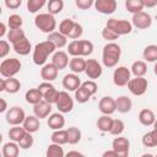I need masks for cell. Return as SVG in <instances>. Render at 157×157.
<instances>
[{
  "label": "cell",
  "instance_id": "27",
  "mask_svg": "<svg viewBox=\"0 0 157 157\" xmlns=\"http://www.w3.org/2000/svg\"><path fill=\"white\" fill-rule=\"evenodd\" d=\"M117 103V110L119 113H128L132 108V102L128 96H120L115 99Z\"/></svg>",
  "mask_w": 157,
  "mask_h": 157
},
{
  "label": "cell",
  "instance_id": "36",
  "mask_svg": "<svg viewBox=\"0 0 157 157\" xmlns=\"http://www.w3.org/2000/svg\"><path fill=\"white\" fill-rule=\"evenodd\" d=\"M142 145L145 147H155L157 146V130H151L142 136Z\"/></svg>",
  "mask_w": 157,
  "mask_h": 157
},
{
  "label": "cell",
  "instance_id": "58",
  "mask_svg": "<svg viewBox=\"0 0 157 157\" xmlns=\"http://www.w3.org/2000/svg\"><path fill=\"white\" fill-rule=\"evenodd\" d=\"M5 34H6V25H5L4 22H1V23H0V38H2ZM6 36H7V34H6Z\"/></svg>",
  "mask_w": 157,
  "mask_h": 157
},
{
  "label": "cell",
  "instance_id": "11",
  "mask_svg": "<svg viewBox=\"0 0 157 157\" xmlns=\"http://www.w3.org/2000/svg\"><path fill=\"white\" fill-rule=\"evenodd\" d=\"M103 72V69L101 66V64L96 60V59H88L86 63V70L85 74L87 75L88 78H91L92 81L96 78H99Z\"/></svg>",
  "mask_w": 157,
  "mask_h": 157
},
{
  "label": "cell",
  "instance_id": "46",
  "mask_svg": "<svg viewBox=\"0 0 157 157\" xmlns=\"http://www.w3.org/2000/svg\"><path fill=\"white\" fill-rule=\"evenodd\" d=\"M59 93H60V91H58L55 87H53L52 90H49V91L43 96V99H44L45 102H48L49 104H56L58 98H59Z\"/></svg>",
  "mask_w": 157,
  "mask_h": 157
},
{
  "label": "cell",
  "instance_id": "17",
  "mask_svg": "<svg viewBox=\"0 0 157 157\" xmlns=\"http://www.w3.org/2000/svg\"><path fill=\"white\" fill-rule=\"evenodd\" d=\"M70 60H69V55L67 53L63 52V50H58L53 54L52 56V64L60 71V70H64L67 65H69Z\"/></svg>",
  "mask_w": 157,
  "mask_h": 157
},
{
  "label": "cell",
  "instance_id": "35",
  "mask_svg": "<svg viewBox=\"0 0 157 157\" xmlns=\"http://www.w3.org/2000/svg\"><path fill=\"white\" fill-rule=\"evenodd\" d=\"M144 59L148 63H157V45L150 44L144 49Z\"/></svg>",
  "mask_w": 157,
  "mask_h": 157
},
{
  "label": "cell",
  "instance_id": "33",
  "mask_svg": "<svg viewBox=\"0 0 157 157\" xmlns=\"http://www.w3.org/2000/svg\"><path fill=\"white\" fill-rule=\"evenodd\" d=\"M125 7L132 15L139 13V12H142V10L145 7L144 0H126L125 1Z\"/></svg>",
  "mask_w": 157,
  "mask_h": 157
},
{
  "label": "cell",
  "instance_id": "44",
  "mask_svg": "<svg viewBox=\"0 0 157 157\" xmlns=\"http://www.w3.org/2000/svg\"><path fill=\"white\" fill-rule=\"evenodd\" d=\"M91 97H92V96H91L82 86H80V87L75 91V99H76L78 103H86V102L90 101Z\"/></svg>",
  "mask_w": 157,
  "mask_h": 157
},
{
  "label": "cell",
  "instance_id": "23",
  "mask_svg": "<svg viewBox=\"0 0 157 157\" xmlns=\"http://www.w3.org/2000/svg\"><path fill=\"white\" fill-rule=\"evenodd\" d=\"M1 153H2V157H18L20 146L17 142H13V141L5 142L2 145Z\"/></svg>",
  "mask_w": 157,
  "mask_h": 157
},
{
  "label": "cell",
  "instance_id": "41",
  "mask_svg": "<svg viewBox=\"0 0 157 157\" xmlns=\"http://www.w3.org/2000/svg\"><path fill=\"white\" fill-rule=\"evenodd\" d=\"M74 25H75V21H72L71 18H65L59 23V32L65 37H69V34L74 28Z\"/></svg>",
  "mask_w": 157,
  "mask_h": 157
},
{
  "label": "cell",
  "instance_id": "56",
  "mask_svg": "<svg viewBox=\"0 0 157 157\" xmlns=\"http://www.w3.org/2000/svg\"><path fill=\"white\" fill-rule=\"evenodd\" d=\"M102 157H118V153L114 150H107L102 153Z\"/></svg>",
  "mask_w": 157,
  "mask_h": 157
},
{
  "label": "cell",
  "instance_id": "29",
  "mask_svg": "<svg viewBox=\"0 0 157 157\" xmlns=\"http://www.w3.org/2000/svg\"><path fill=\"white\" fill-rule=\"evenodd\" d=\"M114 119L110 115H101L97 120V128L102 132H109L113 126Z\"/></svg>",
  "mask_w": 157,
  "mask_h": 157
},
{
  "label": "cell",
  "instance_id": "60",
  "mask_svg": "<svg viewBox=\"0 0 157 157\" xmlns=\"http://www.w3.org/2000/svg\"><path fill=\"white\" fill-rule=\"evenodd\" d=\"M141 157H155L153 155H151V153H144Z\"/></svg>",
  "mask_w": 157,
  "mask_h": 157
},
{
  "label": "cell",
  "instance_id": "51",
  "mask_svg": "<svg viewBox=\"0 0 157 157\" xmlns=\"http://www.w3.org/2000/svg\"><path fill=\"white\" fill-rule=\"evenodd\" d=\"M10 52V43L5 39H1L0 40V58L4 59Z\"/></svg>",
  "mask_w": 157,
  "mask_h": 157
},
{
  "label": "cell",
  "instance_id": "48",
  "mask_svg": "<svg viewBox=\"0 0 157 157\" xmlns=\"http://www.w3.org/2000/svg\"><path fill=\"white\" fill-rule=\"evenodd\" d=\"M91 96H93V94H96V92H97V90H98V86H97V83L94 82V81H92V80H88V81H85V82H82V85H81Z\"/></svg>",
  "mask_w": 157,
  "mask_h": 157
},
{
  "label": "cell",
  "instance_id": "40",
  "mask_svg": "<svg viewBox=\"0 0 157 157\" xmlns=\"http://www.w3.org/2000/svg\"><path fill=\"white\" fill-rule=\"evenodd\" d=\"M67 135H69V144L70 145H76L81 140V130L76 126H70L66 129Z\"/></svg>",
  "mask_w": 157,
  "mask_h": 157
},
{
  "label": "cell",
  "instance_id": "9",
  "mask_svg": "<svg viewBox=\"0 0 157 157\" xmlns=\"http://www.w3.org/2000/svg\"><path fill=\"white\" fill-rule=\"evenodd\" d=\"M56 108H58L59 113H63V114L70 113L74 109V99L69 94V92L60 91L59 98H58V102H56Z\"/></svg>",
  "mask_w": 157,
  "mask_h": 157
},
{
  "label": "cell",
  "instance_id": "15",
  "mask_svg": "<svg viewBox=\"0 0 157 157\" xmlns=\"http://www.w3.org/2000/svg\"><path fill=\"white\" fill-rule=\"evenodd\" d=\"M21 88V82L15 78V77H10V78H1L0 82V91L7 92V93H17Z\"/></svg>",
  "mask_w": 157,
  "mask_h": 157
},
{
  "label": "cell",
  "instance_id": "25",
  "mask_svg": "<svg viewBox=\"0 0 157 157\" xmlns=\"http://www.w3.org/2000/svg\"><path fill=\"white\" fill-rule=\"evenodd\" d=\"M22 126L25 128V130L29 134H33V132H37L39 130V119L36 117V115H28L26 117Z\"/></svg>",
  "mask_w": 157,
  "mask_h": 157
},
{
  "label": "cell",
  "instance_id": "54",
  "mask_svg": "<svg viewBox=\"0 0 157 157\" xmlns=\"http://www.w3.org/2000/svg\"><path fill=\"white\" fill-rule=\"evenodd\" d=\"M5 6L9 7V9H12V10H16L17 7L21 6L22 1L21 0H5Z\"/></svg>",
  "mask_w": 157,
  "mask_h": 157
},
{
  "label": "cell",
  "instance_id": "1",
  "mask_svg": "<svg viewBox=\"0 0 157 157\" xmlns=\"http://www.w3.org/2000/svg\"><path fill=\"white\" fill-rule=\"evenodd\" d=\"M55 49L56 47L49 40H43V42L37 43L33 49V55H32L33 63L38 66H44L47 64L48 56L50 54H54Z\"/></svg>",
  "mask_w": 157,
  "mask_h": 157
},
{
  "label": "cell",
  "instance_id": "6",
  "mask_svg": "<svg viewBox=\"0 0 157 157\" xmlns=\"http://www.w3.org/2000/svg\"><path fill=\"white\" fill-rule=\"evenodd\" d=\"M26 113L25 110L21 108V107H17V105H13L11 107L6 114H5V119L7 121V124L12 125V126H17V125H21L23 124L25 119H26Z\"/></svg>",
  "mask_w": 157,
  "mask_h": 157
},
{
  "label": "cell",
  "instance_id": "12",
  "mask_svg": "<svg viewBox=\"0 0 157 157\" xmlns=\"http://www.w3.org/2000/svg\"><path fill=\"white\" fill-rule=\"evenodd\" d=\"M98 108H99V112L103 115H112L117 110L115 99L110 96H104V97L101 98V101L98 103Z\"/></svg>",
  "mask_w": 157,
  "mask_h": 157
},
{
  "label": "cell",
  "instance_id": "13",
  "mask_svg": "<svg viewBox=\"0 0 157 157\" xmlns=\"http://www.w3.org/2000/svg\"><path fill=\"white\" fill-rule=\"evenodd\" d=\"M117 1L115 0H96L94 9L103 13V15H112L117 10Z\"/></svg>",
  "mask_w": 157,
  "mask_h": 157
},
{
  "label": "cell",
  "instance_id": "59",
  "mask_svg": "<svg viewBox=\"0 0 157 157\" xmlns=\"http://www.w3.org/2000/svg\"><path fill=\"white\" fill-rule=\"evenodd\" d=\"M0 102H1L0 112H1V113H4V112H6V109H7V103H6V101H5L4 98H0Z\"/></svg>",
  "mask_w": 157,
  "mask_h": 157
},
{
  "label": "cell",
  "instance_id": "30",
  "mask_svg": "<svg viewBox=\"0 0 157 157\" xmlns=\"http://www.w3.org/2000/svg\"><path fill=\"white\" fill-rule=\"evenodd\" d=\"M131 74L135 76V77H144V75L147 72V65L145 61L142 60H136L132 63L131 67Z\"/></svg>",
  "mask_w": 157,
  "mask_h": 157
},
{
  "label": "cell",
  "instance_id": "20",
  "mask_svg": "<svg viewBox=\"0 0 157 157\" xmlns=\"http://www.w3.org/2000/svg\"><path fill=\"white\" fill-rule=\"evenodd\" d=\"M48 126L56 131V130H63L64 125H65V118L63 115V113H53L49 115L48 118V121H47Z\"/></svg>",
  "mask_w": 157,
  "mask_h": 157
},
{
  "label": "cell",
  "instance_id": "5",
  "mask_svg": "<svg viewBox=\"0 0 157 157\" xmlns=\"http://www.w3.org/2000/svg\"><path fill=\"white\" fill-rule=\"evenodd\" d=\"M105 27L110 31H113L118 36H125L131 33L132 31V23L128 20H118V18H109L107 20Z\"/></svg>",
  "mask_w": 157,
  "mask_h": 157
},
{
  "label": "cell",
  "instance_id": "4",
  "mask_svg": "<svg viewBox=\"0 0 157 157\" xmlns=\"http://www.w3.org/2000/svg\"><path fill=\"white\" fill-rule=\"evenodd\" d=\"M21 67H22V64L18 59H16V58L4 59L0 64V75L4 78L13 77L16 74L20 72Z\"/></svg>",
  "mask_w": 157,
  "mask_h": 157
},
{
  "label": "cell",
  "instance_id": "55",
  "mask_svg": "<svg viewBox=\"0 0 157 157\" xmlns=\"http://www.w3.org/2000/svg\"><path fill=\"white\" fill-rule=\"evenodd\" d=\"M65 157H86L83 153H81V152H78V151H75V150H72V151H69L66 155H65Z\"/></svg>",
  "mask_w": 157,
  "mask_h": 157
},
{
  "label": "cell",
  "instance_id": "47",
  "mask_svg": "<svg viewBox=\"0 0 157 157\" xmlns=\"http://www.w3.org/2000/svg\"><path fill=\"white\" fill-rule=\"evenodd\" d=\"M33 144H34V139H33L32 134L26 132V135H25V136L22 137V140L18 142V146H20V148H22V150H28V148H31V147L33 146Z\"/></svg>",
  "mask_w": 157,
  "mask_h": 157
},
{
  "label": "cell",
  "instance_id": "22",
  "mask_svg": "<svg viewBox=\"0 0 157 157\" xmlns=\"http://www.w3.org/2000/svg\"><path fill=\"white\" fill-rule=\"evenodd\" d=\"M86 63L87 60H85L81 56H75L72 59H70V63H69V67L71 70V72L74 74H81V72H85L86 70Z\"/></svg>",
  "mask_w": 157,
  "mask_h": 157
},
{
  "label": "cell",
  "instance_id": "24",
  "mask_svg": "<svg viewBox=\"0 0 157 157\" xmlns=\"http://www.w3.org/2000/svg\"><path fill=\"white\" fill-rule=\"evenodd\" d=\"M12 48L15 50V53L20 54V55H28L29 52L32 50V45H31V42L29 39L26 37L23 39H21L20 42L12 44Z\"/></svg>",
  "mask_w": 157,
  "mask_h": 157
},
{
  "label": "cell",
  "instance_id": "38",
  "mask_svg": "<svg viewBox=\"0 0 157 157\" xmlns=\"http://www.w3.org/2000/svg\"><path fill=\"white\" fill-rule=\"evenodd\" d=\"M47 9H48V13L50 15H56L60 13L64 9V1L63 0H50L47 4Z\"/></svg>",
  "mask_w": 157,
  "mask_h": 157
},
{
  "label": "cell",
  "instance_id": "45",
  "mask_svg": "<svg viewBox=\"0 0 157 157\" xmlns=\"http://www.w3.org/2000/svg\"><path fill=\"white\" fill-rule=\"evenodd\" d=\"M124 129H125V124H124V121L120 120V119H114V121H113V126H112L109 134H110V135H114V136H120V135L123 134Z\"/></svg>",
  "mask_w": 157,
  "mask_h": 157
},
{
  "label": "cell",
  "instance_id": "37",
  "mask_svg": "<svg viewBox=\"0 0 157 157\" xmlns=\"http://www.w3.org/2000/svg\"><path fill=\"white\" fill-rule=\"evenodd\" d=\"M45 157H65L64 148L61 147V145L50 144L45 151Z\"/></svg>",
  "mask_w": 157,
  "mask_h": 157
},
{
  "label": "cell",
  "instance_id": "62",
  "mask_svg": "<svg viewBox=\"0 0 157 157\" xmlns=\"http://www.w3.org/2000/svg\"><path fill=\"white\" fill-rule=\"evenodd\" d=\"M152 126H153V129H155V130H157V119H156V121H155V124H153Z\"/></svg>",
  "mask_w": 157,
  "mask_h": 157
},
{
  "label": "cell",
  "instance_id": "52",
  "mask_svg": "<svg viewBox=\"0 0 157 157\" xmlns=\"http://www.w3.org/2000/svg\"><path fill=\"white\" fill-rule=\"evenodd\" d=\"M75 5H76L78 9H81V10H87V9H90L92 5H94V2H93L92 0H76V1H75Z\"/></svg>",
  "mask_w": 157,
  "mask_h": 157
},
{
  "label": "cell",
  "instance_id": "26",
  "mask_svg": "<svg viewBox=\"0 0 157 157\" xmlns=\"http://www.w3.org/2000/svg\"><path fill=\"white\" fill-rule=\"evenodd\" d=\"M47 40L52 42L56 47V49H61V48H64L67 44V37H65L60 32H53V33L48 34Z\"/></svg>",
  "mask_w": 157,
  "mask_h": 157
},
{
  "label": "cell",
  "instance_id": "43",
  "mask_svg": "<svg viewBox=\"0 0 157 157\" xmlns=\"http://www.w3.org/2000/svg\"><path fill=\"white\" fill-rule=\"evenodd\" d=\"M45 0H28L27 1V10L31 13H36L38 12L44 5H45Z\"/></svg>",
  "mask_w": 157,
  "mask_h": 157
},
{
  "label": "cell",
  "instance_id": "21",
  "mask_svg": "<svg viewBox=\"0 0 157 157\" xmlns=\"http://www.w3.org/2000/svg\"><path fill=\"white\" fill-rule=\"evenodd\" d=\"M139 121L144 125V126H152L156 121V115L155 113L148 109V108H145V109H141L140 113H139Z\"/></svg>",
  "mask_w": 157,
  "mask_h": 157
},
{
  "label": "cell",
  "instance_id": "50",
  "mask_svg": "<svg viewBox=\"0 0 157 157\" xmlns=\"http://www.w3.org/2000/svg\"><path fill=\"white\" fill-rule=\"evenodd\" d=\"M102 37H103V39L108 40V43L114 42L115 39H118V38H119V36H118V34H115L113 31L108 29L107 27H104V28L102 29Z\"/></svg>",
  "mask_w": 157,
  "mask_h": 157
},
{
  "label": "cell",
  "instance_id": "31",
  "mask_svg": "<svg viewBox=\"0 0 157 157\" xmlns=\"http://www.w3.org/2000/svg\"><path fill=\"white\" fill-rule=\"evenodd\" d=\"M52 144H56V145H65L69 144V135L66 130H56L50 136Z\"/></svg>",
  "mask_w": 157,
  "mask_h": 157
},
{
  "label": "cell",
  "instance_id": "2",
  "mask_svg": "<svg viewBox=\"0 0 157 157\" xmlns=\"http://www.w3.org/2000/svg\"><path fill=\"white\" fill-rule=\"evenodd\" d=\"M120 55H121V48L119 44H117L114 42L107 43L103 47V52H102L103 65L105 67H114L119 63Z\"/></svg>",
  "mask_w": 157,
  "mask_h": 157
},
{
  "label": "cell",
  "instance_id": "10",
  "mask_svg": "<svg viewBox=\"0 0 157 157\" xmlns=\"http://www.w3.org/2000/svg\"><path fill=\"white\" fill-rule=\"evenodd\" d=\"M131 23L137 29H146V28L151 27V25H152V17H151L150 13L142 11V12H139V13L132 15Z\"/></svg>",
  "mask_w": 157,
  "mask_h": 157
},
{
  "label": "cell",
  "instance_id": "39",
  "mask_svg": "<svg viewBox=\"0 0 157 157\" xmlns=\"http://www.w3.org/2000/svg\"><path fill=\"white\" fill-rule=\"evenodd\" d=\"M23 38H26V34H25V31L22 28H20V29H10L7 32V40L11 44H15V43L20 42Z\"/></svg>",
  "mask_w": 157,
  "mask_h": 157
},
{
  "label": "cell",
  "instance_id": "42",
  "mask_svg": "<svg viewBox=\"0 0 157 157\" xmlns=\"http://www.w3.org/2000/svg\"><path fill=\"white\" fill-rule=\"evenodd\" d=\"M22 23H23L22 17L17 13H12L7 18V26L10 29H20L22 27Z\"/></svg>",
  "mask_w": 157,
  "mask_h": 157
},
{
  "label": "cell",
  "instance_id": "19",
  "mask_svg": "<svg viewBox=\"0 0 157 157\" xmlns=\"http://www.w3.org/2000/svg\"><path fill=\"white\" fill-rule=\"evenodd\" d=\"M33 113L38 119L47 118L52 114V104H49L48 102H45L43 99L39 103H37L36 105H33Z\"/></svg>",
  "mask_w": 157,
  "mask_h": 157
},
{
  "label": "cell",
  "instance_id": "8",
  "mask_svg": "<svg viewBox=\"0 0 157 157\" xmlns=\"http://www.w3.org/2000/svg\"><path fill=\"white\" fill-rule=\"evenodd\" d=\"M148 82L145 77H134L129 81L128 88L134 96H142L147 91Z\"/></svg>",
  "mask_w": 157,
  "mask_h": 157
},
{
  "label": "cell",
  "instance_id": "34",
  "mask_svg": "<svg viewBox=\"0 0 157 157\" xmlns=\"http://www.w3.org/2000/svg\"><path fill=\"white\" fill-rule=\"evenodd\" d=\"M26 132H27V131L25 130L23 126H20V125H17V126H12V128L9 130V137H10L11 141L18 144V142L22 140V137L26 135Z\"/></svg>",
  "mask_w": 157,
  "mask_h": 157
},
{
  "label": "cell",
  "instance_id": "16",
  "mask_svg": "<svg viewBox=\"0 0 157 157\" xmlns=\"http://www.w3.org/2000/svg\"><path fill=\"white\" fill-rule=\"evenodd\" d=\"M130 141L126 137L118 136L112 142V150H114L118 155H129Z\"/></svg>",
  "mask_w": 157,
  "mask_h": 157
},
{
  "label": "cell",
  "instance_id": "18",
  "mask_svg": "<svg viewBox=\"0 0 157 157\" xmlns=\"http://www.w3.org/2000/svg\"><path fill=\"white\" fill-rule=\"evenodd\" d=\"M58 74H59V70L52 64H45L44 66H42L40 69V77L45 81V82H52L54 81L56 77H58Z\"/></svg>",
  "mask_w": 157,
  "mask_h": 157
},
{
  "label": "cell",
  "instance_id": "28",
  "mask_svg": "<svg viewBox=\"0 0 157 157\" xmlns=\"http://www.w3.org/2000/svg\"><path fill=\"white\" fill-rule=\"evenodd\" d=\"M78 44V56H88L93 52V43L87 39H77Z\"/></svg>",
  "mask_w": 157,
  "mask_h": 157
},
{
  "label": "cell",
  "instance_id": "57",
  "mask_svg": "<svg viewBox=\"0 0 157 157\" xmlns=\"http://www.w3.org/2000/svg\"><path fill=\"white\" fill-rule=\"evenodd\" d=\"M144 5L146 7H153L157 5V0H144Z\"/></svg>",
  "mask_w": 157,
  "mask_h": 157
},
{
  "label": "cell",
  "instance_id": "14",
  "mask_svg": "<svg viewBox=\"0 0 157 157\" xmlns=\"http://www.w3.org/2000/svg\"><path fill=\"white\" fill-rule=\"evenodd\" d=\"M81 80L78 77V75L74 74V72H70V74H66L63 78V87L66 90V91H71V92H75L80 86H81Z\"/></svg>",
  "mask_w": 157,
  "mask_h": 157
},
{
  "label": "cell",
  "instance_id": "53",
  "mask_svg": "<svg viewBox=\"0 0 157 157\" xmlns=\"http://www.w3.org/2000/svg\"><path fill=\"white\" fill-rule=\"evenodd\" d=\"M53 87H54V86H53L50 82H45V81H44V82H42V83H40V85L37 87V88L39 90V92L42 93V96H44V94H45V93H47L49 90H52Z\"/></svg>",
  "mask_w": 157,
  "mask_h": 157
},
{
  "label": "cell",
  "instance_id": "49",
  "mask_svg": "<svg viewBox=\"0 0 157 157\" xmlns=\"http://www.w3.org/2000/svg\"><path fill=\"white\" fill-rule=\"evenodd\" d=\"M82 33H83V28H82V26H81L80 23L75 22L74 28H72L71 33L69 34V38H71V39H74V40H77V38H80V37L82 36Z\"/></svg>",
  "mask_w": 157,
  "mask_h": 157
},
{
  "label": "cell",
  "instance_id": "3",
  "mask_svg": "<svg viewBox=\"0 0 157 157\" xmlns=\"http://www.w3.org/2000/svg\"><path fill=\"white\" fill-rule=\"evenodd\" d=\"M34 26L43 33H53L55 32L54 29L56 28V21L55 17L48 12L45 13H38L34 17Z\"/></svg>",
  "mask_w": 157,
  "mask_h": 157
},
{
  "label": "cell",
  "instance_id": "7",
  "mask_svg": "<svg viewBox=\"0 0 157 157\" xmlns=\"http://www.w3.org/2000/svg\"><path fill=\"white\" fill-rule=\"evenodd\" d=\"M131 80V71L126 66H118L113 72V82L115 86H128Z\"/></svg>",
  "mask_w": 157,
  "mask_h": 157
},
{
  "label": "cell",
  "instance_id": "63",
  "mask_svg": "<svg viewBox=\"0 0 157 157\" xmlns=\"http://www.w3.org/2000/svg\"><path fill=\"white\" fill-rule=\"evenodd\" d=\"M155 157H157V155H156V156H155Z\"/></svg>",
  "mask_w": 157,
  "mask_h": 157
},
{
  "label": "cell",
  "instance_id": "32",
  "mask_svg": "<svg viewBox=\"0 0 157 157\" xmlns=\"http://www.w3.org/2000/svg\"><path fill=\"white\" fill-rule=\"evenodd\" d=\"M25 98H26V102L29 103V104H33L36 105L37 103H39L40 101H43V96L42 93L39 92L38 88H31L26 92L25 94Z\"/></svg>",
  "mask_w": 157,
  "mask_h": 157
},
{
  "label": "cell",
  "instance_id": "61",
  "mask_svg": "<svg viewBox=\"0 0 157 157\" xmlns=\"http://www.w3.org/2000/svg\"><path fill=\"white\" fill-rule=\"evenodd\" d=\"M153 72H155V75L157 76V63H155V66H153Z\"/></svg>",
  "mask_w": 157,
  "mask_h": 157
}]
</instances>
